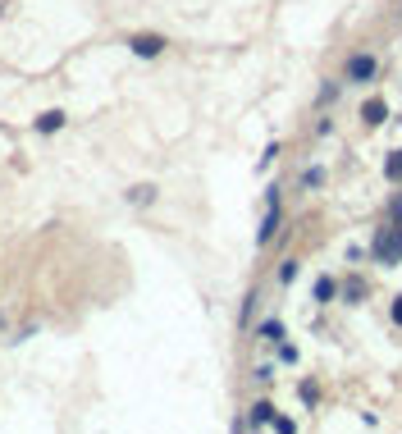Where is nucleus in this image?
<instances>
[{
	"instance_id": "obj_3",
	"label": "nucleus",
	"mask_w": 402,
	"mask_h": 434,
	"mask_svg": "<svg viewBox=\"0 0 402 434\" xmlns=\"http://www.w3.org/2000/svg\"><path fill=\"white\" fill-rule=\"evenodd\" d=\"M128 51L142 55V60H156V55L165 51V37H160V32H138V37L128 42Z\"/></svg>"
},
{
	"instance_id": "obj_5",
	"label": "nucleus",
	"mask_w": 402,
	"mask_h": 434,
	"mask_svg": "<svg viewBox=\"0 0 402 434\" xmlns=\"http://www.w3.org/2000/svg\"><path fill=\"white\" fill-rule=\"evenodd\" d=\"M384 119H389V105L379 101V96H370V101L361 105V123H366V128H379Z\"/></svg>"
},
{
	"instance_id": "obj_10",
	"label": "nucleus",
	"mask_w": 402,
	"mask_h": 434,
	"mask_svg": "<svg viewBox=\"0 0 402 434\" xmlns=\"http://www.w3.org/2000/svg\"><path fill=\"white\" fill-rule=\"evenodd\" d=\"M261 339L279 343V339H284V325H279V320H265V325H261Z\"/></svg>"
},
{
	"instance_id": "obj_2",
	"label": "nucleus",
	"mask_w": 402,
	"mask_h": 434,
	"mask_svg": "<svg viewBox=\"0 0 402 434\" xmlns=\"http://www.w3.org/2000/svg\"><path fill=\"white\" fill-rule=\"evenodd\" d=\"M274 234H279V188L265 192V219H261V229H256V243L265 247Z\"/></svg>"
},
{
	"instance_id": "obj_11",
	"label": "nucleus",
	"mask_w": 402,
	"mask_h": 434,
	"mask_svg": "<svg viewBox=\"0 0 402 434\" xmlns=\"http://www.w3.org/2000/svg\"><path fill=\"white\" fill-rule=\"evenodd\" d=\"M334 297V279H315V302H329Z\"/></svg>"
},
{
	"instance_id": "obj_13",
	"label": "nucleus",
	"mask_w": 402,
	"mask_h": 434,
	"mask_svg": "<svg viewBox=\"0 0 402 434\" xmlns=\"http://www.w3.org/2000/svg\"><path fill=\"white\" fill-rule=\"evenodd\" d=\"M361 293H366V284H361V279H352V284H348V297H352V302H361Z\"/></svg>"
},
{
	"instance_id": "obj_15",
	"label": "nucleus",
	"mask_w": 402,
	"mask_h": 434,
	"mask_svg": "<svg viewBox=\"0 0 402 434\" xmlns=\"http://www.w3.org/2000/svg\"><path fill=\"white\" fill-rule=\"evenodd\" d=\"M394 219L402 224V197H394Z\"/></svg>"
},
{
	"instance_id": "obj_14",
	"label": "nucleus",
	"mask_w": 402,
	"mask_h": 434,
	"mask_svg": "<svg viewBox=\"0 0 402 434\" xmlns=\"http://www.w3.org/2000/svg\"><path fill=\"white\" fill-rule=\"evenodd\" d=\"M394 320L402 325V297H394Z\"/></svg>"
},
{
	"instance_id": "obj_7",
	"label": "nucleus",
	"mask_w": 402,
	"mask_h": 434,
	"mask_svg": "<svg viewBox=\"0 0 402 434\" xmlns=\"http://www.w3.org/2000/svg\"><path fill=\"white\" fill-rule=\"evenodd\" d=\"M270 421H274V407H270V402H256L252 416H247V426H270Z\"/></svg>"
},
{
	"instance_id": "obj_1",
	"label": "nucleus",
	"mask_w": 402,
	"mask_h": 434,
	"mask_svg": "<svg viewBox=\"0 0 402 434\" xmlns=\"http://www.w3.org/2000/svg\"><path fill=\"white\" fill-rule=\"evenodd\" d=\"M370 256L379 260V265H398L402 260V224L394 219L389 229H379L375 234V243H370Z\"/></svg>"
},
{
	"instance_id": "obj_6",
	"label": "nucleus",
	"mask_w": 402,
	"mask_h": 434,
	"mask_svg": "<svg viewBox=\"0 0 402 434\" xmlns=\"http://www.w3.org/2000/svg\"><path fill=\"white\" fill-rule=\"evenodd\" d=\"M60 128H64V110H46L37 119V133H60Z\"/></svg>"
},
{
	"instance_id": "obj_9",
	"label": "nucleus",
	"mask_w": 402,
	"mask_h": 434,
	"mask_svg": "<svg viewBox=\"0 0 402 434\" xmlns=\"http://www.w3.org/2000/svg\"><path fill=\"white\" fill-rule=\"evenodd\" d=\"M128 201H133V206H147V201H156V188H151V183H142V188L128 192Z\"/></svg>"
},
{
	"instance_id": "obj_12",
	"label": "nucleus",
	"mask_w": 402,
	"mask_h": 434,
	"mask_svg": "<svg viewBox=\"0 0 402 434\" xmlns=\"http://www.w3.org/2000/svg\"><path fill=\"white\" fill-rule=\"evenodd\" d=\"M293 275H298V265H293V260H284V265H279V284H293Z\"/></svg>"
},
{
	"instance_id": "obj_8",
	"label": "nucleus",
	"mask_w": 402,
	"mask_h": 434,
	"mask_svg": "<svg viewBox=\"0 0 402 434\" xmlns=\"http://www.w3.org/2000/svg\"><path fill=\"white\" fill-rule=\"evenodd\" d=\"M384 179L402 183V151H389V160H384Z\"/></svg>"
},
{
	"instance_id": "obj_4",
	"label": "nucleus",
	"mask_w": 402,
	"mask_h": 434,
	"mask_svg": "<svg viewBox=\"0 0 402 434\" xmlns=\"http://www.w3.org/2000/svg\"><path fill=\"white\" fill-rule=\"evenodd\" d=\"M375 73H379V60H375V55L361 51V55H352V60H348V78H352V83H370Z\"/></svg>"
}]
</instances>
